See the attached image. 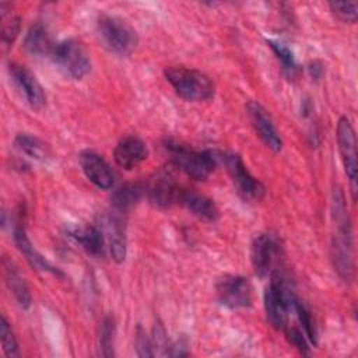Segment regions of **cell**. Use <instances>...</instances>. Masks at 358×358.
Returning a JSON list of instances; mask_svg holds the SVG:
<instances>
[{
    "label": "cell",
    "mask_w": 358,
    "mask_h": 358,
    "mask_svg": "<svg viewBox=\"0 0 358 358\" xmlns=\"http://www.w3.org/2000/svg\"><path fill=\"white\" fill-rule=\"evenodd\" d=\"M331 215L336 225V232L331 238V260L338 275L350 281L354 274V255H352V231L348 208L344 193L340 187H334L331 200Z\"/></svg>",
    "instance_id": "cell-1"
},
{
    "label": "cell",
    "mask_w": 358,
    "mask_h": 358,
    "mask_svg": "<svg viewBox=\"0 0 358 358\" xmlns=\"http://www.w3.org/2000/svg\"><path fill=\"white\" fill-rule=\"evenodd\" d=\"M165 147L169 152L172 165L196 180H206L220 164L221 151L218 150L194 151L172 141H168Z\"/></svg>",
    "instance_id": "cell-2"
},
{
    "label": "cell",
    "mask_w": 358,
    "mask_h": 358,
    "mask_svg": "<svg viewBox=\"0 0 358 358\" xmlns=\"http://www.w3.org/2000/svg\"><path fill=\"white\" fill-rule=\"evenodd\" d=\"M165 78L187 102H203L214 96V83L204 73L187 67H168Z\"/></svg>",
    "instance_id": "cell-3"
},
{
    "label": "cell",
    "mask_w": 358,
    "mask_h": 358,
    "mask_svg": "<svg viewBox=\"0 0 358 358\" xmlns=\"http://www.w3.org/2000/svg\"><path fill=\"white\" fill-rule=\"evenodd\" d=\"M295 295L285 278L274 271L270 275V284L264 292V310L267 320L275 329H282L288 324L289 313L294 312Z\"/></svg>",
    "instance_id": "cell-4"
},
{
    "label": "cell",
    "mask_w": 358,
    "mask_h": 358,
    "mask_svg": "<svg viewBox=\"0 0 358 358\" xmlns=\"http://www.w3.org/2000/svg\"><path fill=\"white\" fill-rule=\"evenodd\" d=\"M50 56L59 70L70 78L80 80L91 70L90 55L77 39H64L56 43Z\"/></svg>",
    "instance_id": "cell-5"
},
{
    "label": "cell",
    "mask_w": 358,
    "mask_h": 358,
    "mask_svg": "<svg viewBox=\"0 0 358 358\" xmlns=\"http://www.w3.org/2000/svg\"><path fill=\"white\" fill-rule=\"evenodd\" d=\"M96 27L103 43L119 55H129L137 45L134 29L120 18L103 14L98 18Z\"/></svg>",
    "instance_id": "cell-6"
},
{
    "label": "cell",
    "mask_w": 358,
    "mask_h": 358,
    "mask_svg": "<svg viewBox=\"0 0 358 358\" xmlns=\"http://www.w3.org/2000/svg\"><path fill=\"white\" fill-rule=\"evenodd\" d=\"M220 164H224L229 172L238 193L250 201H259L263 199L266 189L264 186L246 169L239 155L231 152H220Z\"/></svg>",
    "instance_id": "cell-7"
},
{
    "label": "cell",
    "mask_w": 358,
    "mask_h": 358,
    "mask_svg": "<svg viewBox=\"0 0 358 358\" xmlns=\"http://www.w3.org/2000/svg\"><path fill=\"white\" fill-rule=\"evenodd\" d=\"M220 303L228 309H242L252 303V287L242 275L225 274L215 284Z\"/></svg>",
    "instance_id": "cell-8"
},
{
    "label": "cell",
    "mask_w": 358,
    "mask_h": 358,
    "mask_svg": "<svg viewBox=\"0 0 358 358\" xmlns=\"http://www.w3.org/2000/svg\"><path fill=\"white\" fill-rule=\"evenodd\" d=\"M337 143L341 161L350 180L352 199L357 197V140L355 131L348 117H340L337 123Z\"/></svg>",
    "instance_id": "cell-9"
},
{
    "label": "cell",
    "mask_w": 358,
    "mask_h": 358,
    "mask_svg": "<svg viewBox=\"0 0 358 358\" xmlns=\"http://www.w3.org/2000/svg\"><path fill=\"white\" fill-rule=\"evenodd\" d=\"M8 73L14 85L25 98L27 103L36 110L42 109L46 103V95L36 77L25 66L18 63H10Z\"/></svg>",
    "instance_id": "cell-10"
},
{
    "label": "cell",
    "mask_w": 358,
    "mask_h": 358,
    "mask_svg": "<svg viewBox=\"0 0 358 358\" xmlns=\"http://www.w3.org/2000/svg\"><path fill=\"white\" fill-rule=\"evenodd\" d=\"M278 245L268 234H259L250 248V260L256 275L266 277L274 273V262L277 259Z\"/></svg>",
    "instance_id": "cell-11"
},
{
    "label": "cell",
    "mask_w": 358,
    "mask_h": 358,
    "mask_svg": "<svg viewBox=\"0 0 358 358\" xmlns=\"http://www.w3.org/2000/svg\"><path fill=\"white\" fill-rule=\"evenodd\" d=\"M122 211L115 210L108 213L101 224V229L103 232L105 241L109 243V250L112 255V259L116 263L124 262L126 257V228L124 221L120 214Z\"/></svg>",
    "instance_id": "cell-12"
},
{
    "label": "cell",
    "mask_w": 358,
    "mask_h": 358,
    "mask_svg": "<svg viewBox=\"0 0 358 358\" xmlns=\"http://www.w3.org/2000/svg\"><path fill=\"white\" fill-rule=\"evenodd\" d=\"M248 113L249 117L262 138V141L273 151H280L282 148V140L274 126V122L270 116V113L266 110L264 106H262L259 102L250 101L248 103Z\"/></svg>",
    "instance_id": "cell-13"
},
{
    "label": "cell",
    "mask_w": 358,
    "mask_h": 358,
    "mask_svg": "<svg viewBox=\"0 0 358 358\" xmlns=\"http://www.w3.org/2000/svg\"><path fill=\"white\" fill-rule=\"evenodd\" d=\"M80 165L87 179L96 187L108 190L113 186V172L99 154L90 150L83 151L80 154Z\"/></svg>",
    "instance_id": "cell-14"
},
{
    "label": "cell",
    "mask_w": 358,
    "mask_h": 358,
    "mask_svg": "<svg viewBox=\"0 0 358 358\" xmlns=\"http://www.w3.org/2000/svg\"><path fill=\"white\" fill-rule=\"evenodd\" d=\"M180 189L171 171L162 169L151 180L148 186V197L152 204L158 207H169L175 201H179Z\"/></svg>",
    "instance_id": "cell-15"
},
{
    "label": "cell",
    "mask_w": 358,
    "mask_h": 358,
    "mask_svg": "<svg viewBox=\"0 0 358 358\" xmlns=\"http://www.w3.org/2000/svg\"><path fill=\"white\" fill-rule=\"evenodd\" d=\"M14 242L17 245V248L20 249V252L25 256L27 262L35 268V270H39V271H46V273H50L53 275H60L63 277V273L52 266L31 243L29 238L27 236V232L24 229V227L21 224H17L15 228H14Z\"/></svg>",
    "instance_id": "cell-16"
},
{
    "label": "cell",
    "mask_w": 358,
    "mask_h": 358,
    "mask_svg": "<svg viewBox=\"0 0 358 358\" xmlns=\"http://www.w3.org/2000/svg\"><path fill=\"white\" fill-rule=\"evenodd\" d=\"M148 155L145 144L137 137L123 138L115 148L113 157L119 166L124 169H133L140 165Z\"/></svg>",
    "instance_id": "cell-17"
},
{
    "label": "cell",
    "mask_w": 358,
    "mask_h": 358,
    "mask_svg": "<svg viewBox=\"0 0 358 358\" xmlns=\"http://www.w3.org/2000/svg\"><path fill=\"white\" fill-rule=\"evenodd\" d=\"M179 201L192 214H194L196 217H199L203 221L214 222L220 217V211H218V207L215 206V203L210 197H207L204 194H200L194 190H185L183 189L182 193H180Z\"/></svg>",
    "instance_id": "cell-18"
},
{
    "label": "cell",
    "mask_w": 358,
    "mask_h": 358,
    "mask_svg": "<svg viewBox=\"0 0 358 358\" xmlns=\"http://www.w3.org/2000/svg\"><path fill=\"white\" fill-rule=\"evenodd\" d=\"M3 268H4V278L6 282L13 292L15 301L22 309H28L31 306V294L28 289L27 282L21 277L17 267L13 264L11 260L3 259Z\"/></svg>",
    "instance_id": "cell-19"
},
{
    "label": "cell",
    "mask_w": 358,
    "mask_h": 358,
    "mask_svg": "<svg viewBox=\"0 0 358 358\" xmlns=\"http://www.w3.org/2000/svg\"><path fill=\"white\" fill-rule=\"evenodd\" d=\"M56 43L52 42V38L48 29L42 24L32 25L24 39V48L28 53L34 56L52 55V50Z\"/></svg>",
    "instance_id": "cell-20"
},
{
    "label": "cell",
    "mask_w": 358,
    "mask_h": 358,
    "mask_svg": "<svg viewBox=\"0 0 358 358\" xmlns=\"http://www.w3.org/2000/svg\"><path fill=\"white\" fill-rule=\"evenodd\" d=\"M70 236L76 239L77 243L81 245L84 250L88 253L98 256L103 250L105 245V236L101 228L95 225H87V227H80L74 228L70 231Z\"/></svg>",
    "instance_id": "cell-21"
},
{
    "label": "cell",
    "mask_w": 358,
    "mask_h": 358,
    "mask_svg": "<svg viewBox=\"0 0 358 358\" xmlns=\"http://www.w3.org/2000/svg\"><path fill=\"white\" fill-rule=\"evenodd\" d=\"M143 194V186L140 183H127L122 187H119L110 199L112 207L119 211L127 210L130 206H133Z\"/></svg>",
    "instance_id": "cell-22"
},
{
    "label": "cell",
    "mask_w": 358,
    "mask_h": 358,
    "mask_svg": "<svg viewBox=\"0 0 358 358\" xmlns=\"http://www.w3.org/2000/svg\"><path fill=\"white\" fill-rule=\"evenodd\" d=\"M115 334H116V324L112 316L103 317L99 327L98 336V348L102 357H113L115 355Z\"/></svg>",
    "instance_id": "cell-23"
},
{
    "label": "cell",
    "mask_w": 358,
    "mask_h": 358,
    "mask_svg": "<svg viewBox=\"0 0 358 358\" xmlns=\"http://www.w3.org/2000/svg\"><path fill=\"white\" fill-rule=\"evenodd\" d=\"M1 15V42L6 46H10L20 32V18L8 8L6 3L0 4Z\"/></svg>",
    "instance_id": "cell-24"
},
{
    "label": "cell",
    "mask_w": 358,
    "mask_h": 358,
    "mask_svg": "<svg viewBox=\"0 0 358 358\" xmlns=\"http://www.w3.org/2000/svg\"><path fill=\"white\" fill-rule=\"evenodd\" d=\"M15 147L27 154L31 158L35 159H45L46 157V147L45 144L35 136H31L28 133H18L14 140Z\"/></svg>",
    "instance_id": "cell-25"
},
{
    "label": "cell",
    "mask_w": 358,
    "mask_h": 358,
    "mask_svg": "<svg viewBox=\"0 0 358 358\" xmlns=\"http://www.w3.org/2000/svg\"><path fill=\"white\" fill-rule=\"evenodd\" d=\"M266 42H267V45L271 48V50L275 53V56L278 57V60L281 62L284 71H285L289 77L295 76L298 67H296L295 56H294V53L291 52V49H289L285 43L278 42V41L267 39Z\"/></svg>",
    "instance_id": "cell-26"
},
{
    "label": "cell",
    "mask_w": 358,
    "mask_h": 358,
    "mask_svg": "<svg viewBox=\"0 0 358 358\" xmlns=\"http://www.w3.org/2000/svg\"><path fill=\"white\" fill-rule=\"evenodd\" d=\"M294 312L301 323V329L303 330L306 338L309 341H312L313 344H316V326H315V322H313V317L310 315V312L308 310V308L301 302V301H295V306H294Z\"/></svg>",
    "instance_id": "cell-27"
},
{
    "label": "cell",
    "mask_w": 358,
    "mask_h": 358,
    "mask_svg": "<svg viewBox=\"0 0 358 358\" xmlns=\"http://www.w3.org/2000/svg\"><path fill=\"white\" fill-rule=\"evenodd\" d=\"M330 10L334 15H337L341 21L355 22L358 17V3L357 1H330Z\"/></svg>",
    "instance_id": "cell-28"
},
{
    "label": "cell",
    "mask_w": 358,
    "mask_h": 358,
    "mask_svg": "<svg viewBox=\"0 0 358 358\" xmlns=\"http://www.w3.org/2000/svg\"><path fill=\"white\" fill-rule=\"evenodd\" d=\"M151 345L154 355H171V348L172 345L169 344L166 331L161 323H155L152 327V334H151Z\"/></svg>",
    "instance_id": "cell-29"
},
{
    "label": "cell",
    "mask_w": 358,
    "mask_h": 358,
    "mask_svg": "<svg viewBox=\"0 0 358 358\" xmlns=\"http://www.w3.org/2000/svg\"><path fill=\"white\" fill-rule=\"evenodd\" d=\"M0 336H1V347L7 357H17L18 355V344L14 337V333L4 316H1L0 322Z\"/></svg>",
    "instance_id": "cell-30"
},
{
    "label": "cell",
    "mask_w": 358,
    "mask_h": 358,
    "mask_svg": "<svg viewBox=\"0 0 358 358\" xmlns=\"http://www.w3.org/2000/svg\"><path fill=\"white\" fill-rule=\"evenodd\" d=\"M284 330H285V336H287L288 341H289L299 352H302L303 355H309V352H310V351H309V344H308V338H306L303 330H302L301 327L295 326V324H292V326L287 324V326L284 327Z\"/></svg>",
    "instance_id": "cell-31"
},
{
    "label": "cell",
    "mask_w": 358,
    "mask_h": 358,
    "mask_svg": "<svg viewBox=\"0 0 358 358\" xmlns=\"http://www.w3.org/2000/svg\"><path fill=\"white\" fill-rule=\"evenodd\" d=\"M136 351L138 357H152V345H151V338L145 334V331L138 327L136 333Z\"/></svg>",
    "instance_id": "cell-32"
}]
</instances>
